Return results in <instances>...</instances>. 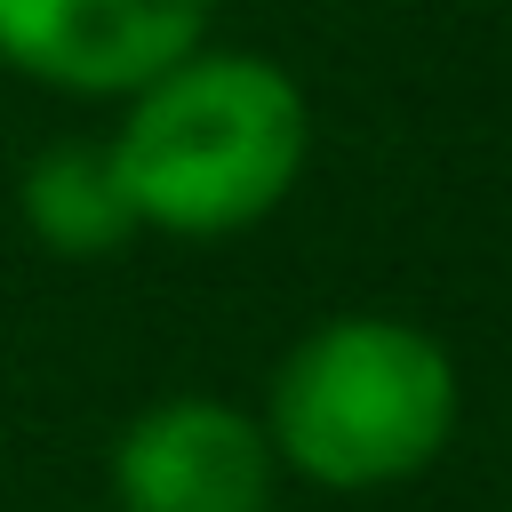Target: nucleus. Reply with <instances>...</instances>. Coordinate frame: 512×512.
Here are the masks:
<instances>
[{
  "label": "nucleus",
  "instance_id": "1",
  "mask_svg": "<svg viewBox=\"0 0 512 512\" xmlns=\"http://www.w3.org/2000/svg\"><path fill=\"white\" fill-rule=\"evenodd\" d=\"M104 144L144 232L240 240L304 184L312 104L288 64L200 40L136 96H120V128Z\"/></svg>",
  "mask_w": 512,
  "mask_h": 512
},
{
  "label": "nucleus",
  "instance_id": "2",
  "mask_svg": "<svg viewBox=\"0 0 512 512\" xmlns=\"http://www.w3.org/2000/svg\"><path fill=\"white\" fill-rule=\"evenodd\" d=\"M256 416L280 472L328 496H376L448 456L464 376L432 328L400 312H336L280 352Z\"/></svg>",
  "mask_w": 512,
  "mask_h": 512
},
{
  "label": "nucleus",
  "instance_id": "3",
  "mask_svg": "<svg viewBox=\"0 0 512 512\" xmlns=\"http://www.w3.org/2000/svg\"><path fill=\"white\" fill-rule=\"evenodd\" d=\"M280 456L256 408L224 392H168L112 440V512H256Z\"/></svg>",
  "mask_w": 512,
  "mask_h": 512
},
{
  "label": "nucleus",
  "instance_id": "4",
  "mask_svg": "<svg viewBox=\"0 0 512 512\" xmlns=\"http://www.w3.org/2000/svg\"><path fill=\"white\" fill-rule=\"evenodd\" d=\"M216 0H0V64L64 96H136L208 40Z\"/></svg>",
  "mask_w": 512,
  "mask_h": 512
},
{
  "label": "nucleus",
  "instance_id": "5",
  "mask_svg": "<svg viewBox=\"0 0 512 512\" xmlns=\"http://www.w3.org/2000/svg\"><path fill=\"white\" fill-rule=\"evenodd\" d=\"M16 208H24L32 240L56 248V256H112V248H128V240L144 232L104 136H64V144H48V152L24 168Z\"/></svg>",
  "mask_w": 512,
  "mask_h": 512
},
{
  "label": "nucleus",
  "instance_id": "6",
  "mask_svg": "<svg viewBox=\"0 0 512 512\" xmlns=\"http://www.w3.org/2000/svg\"><path fill=\"white\" fill-rule=\"evenodd\" d=\"M256 512H280V504H256Z\"/></svg>",
  "mask_w": 512,
  "mask_h": 512
}]
</instances>
